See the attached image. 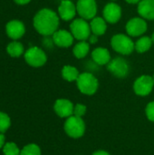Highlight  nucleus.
<instances>
[{
	"instance_id": "obj_1",
	"label": "nucleus",
	"mask_w": 154,
	"mask_h": 155,
	"mask_svg": "<svg viewBox=\"0 0 154 155\" xmlns=\"http://www.w3.org/2000/svg\"><path fill=\"white\" fill-rule=\"evenodd\" d=\"M60 17L58 14L49 8L39 10L34 17V29L44 36H50L58 30Z\"/></svg>"
},
{
	"instance_id": "obj_2",
	"label": "nucleus",
	"mask_w": 154,
	"mask_h": 155,
	"mask_svg": "<svg viewBox=\"0 0 154 155\" xmlns=\"http://www.w3.org/2000/svg\"><path fill=\"white\" fill-rule=\"evenodd\" d=\"M113 50L122 55H130L135 50V43L132 37L124 34H115L111 38Z\"/></svg>"
},
{
	"instance_id": "obj_3",
	"label": "nucleus",
	"mask_w": 154,
	"mask_h": 155,
	"mask_svg": "<svg viewBox=\"0 0 154 155\" xmlns=\"http://www.w3.org/2000/svg\"><path fill=\"white\" fill-rule=\"evenodd\" d=\"M76 85L82 94L86 95H93L98 90L99 82L92 73L84 72L80 74L78 79L76 80Z\"/></svg>"
},
{
	"instance_id": "obj_4",
	"label": "nucleus",
	"mask_w": 154,
	"mask_h": 155,
	"mask_svg": "<svg viewBox=\"0 0 154 155\" xmlns=\"http://www.w3.org/2000/svg\"><path fill=\"white\" fill-rule=\"evenodd\" d=\"M70 32L74 39L78 41H87L92 35L90 23L83 18H76L70 24Z\"/></svg>"
},
{
	"instance_id": "obj_5",
	"label": "nucleus",
	"mask_w": 154,
	"mask_h": 155,
	"mask_svg": "<svg viewBox=\"0 0 154 155\" xmlns=\"http://www.w3.org/2000/svg\"><path fill=\"white\" fill-rule=\"evenodd\" d=\"M64 131L72 138H80L84 134L85 124L82 117L72 115L64 123Z\"/></svg>"
},
{
	"instance_id": "obj_6",
	"label": "nucleus",
	"mask_w": 154,
	"mask_h": 155,
	"mask_svg": "<svg viewBox=\"0 0 154 155\" xmlns=\"http://www.w3.org/2000/svg\"><path fill=\"white\" fill-rule=\"evenodd\" d=\"M107 70L117 78H125L130 72L128 61L121 56L115 57L107 64Z\"/></svg>"
},
{
	"instance_id": "obj_7",
	"label": "nucleus",
	"mask_w": 154,
	"mask_h": 155,
	"mask_svg": "<svg viewBox=\"0 0 154 155\" xmlns=\"http://www.w3.org/2000/svg\"><path fill=\"white\" fill-rule=\"evenodd\" d=\"M77 15L85 20H92L97 15L98 6L96 0H78L76 3Z\"/></svg>"
},
{
	"instance_id": "obj_8",
	"label": "nucleus",
	"mask_w": 154,
	"mask_h": 155,
	"mask_svg": "<svg viewBox=\"0 0 154 155\" xmlns=\"http://www.w3.org/2000/svg\"><path fill=\"white\" fill-rule=\"evenodd\" d=\"M126 33L131 37H139L143 36L147 29H148V24L145 19H143L141 16L133 17L128 20L125 25Z\"/></svg>"
},
{
	"instance_id": "obj_9",
	"label": "nucleus",
	"mask_w": 154,
	"mask_h": 155,
	"mask_svg": "<svg viewBox=\"0 0 154 155\" xmlns=\"http://www.w3.org/2000/svg\"><path fill=\"white\" fill-rule=\"evenodd\" d=\"M25 59L29 65L33 67H41L46 63L47 56L41 48L33 46L26 50L25 54Z\"/></svg>"
},
{
	"instance_id": "obj_10",
	"label": "nucleus",
	"mask_w": 154,
	"mask_h": 155,
	"mask_svg": "<svg viewBox=\"0 0 154 155\" xmlns=\"http://www.w3.org/2000/svg\"><path fill=\"white\" fill-rule=\"evenodd\" d=\"M154 86L152 76L150 75H142L138 77L133 84L134 93L139 96H147L149 95Z\"/></svg>"
},
{
	"instance_id": "obj_11",
	"label": "nucleus",
	"mask_w": 154,
	"mask_h": 155,
	"mask_svg": "<svg viewBox=\"0 0 154 155\" xmlns=\"http://www.w3.org/2000/svg\"><path fill=\"white\" fill-rule=\"evenodd\" d=\"M122 7L115 2H109L105 5L103 10V17L111 25L118 23L122 17Z\"/></svg>"
},
{
	"instance_id": "obj_12",
	"label": "nucleus",
	"mask_w": 154,
	"mask_h": 155,
	"mask_svg": "<svg viewBox=\"0 0 154 155\" xmlns=\"http://www.w3.org/2000/svg\"><path fill=\"white\" fill-rule=\"evenodd\" d=\"M57 12L62 20L73 21L77 14L76 5H74L71 0H62L58 6Z\"/></svg>"
},
{
	"instance_id": "obj_13",
	"label": "nucleus",
	"mask_w": 154,
	"mask_h": 155,
	"mask_svg": "<svg viewBox=\"0 0 154 155\" xmlns=\"http://www.w3.org/2000/svg\"><path fill=\"white\" fill-rule=\"evenodd\" d=\"M52 39L54 45L62 48H67L73 45L74 37L73 36L70 31H66L64 29H58L52 35Z\"/></svg>"
},
{
	"instance_id": "obj_14",
	"label": "nucleus",
	"mask_w": 154,
	"mask_h": 155,
	"mask_svg": "<svg viewBox=\"0 0 154 155\" xmlns=\"http://www.w3.org/2000/svg\"><path fill=\"white\" fill-rule=\"evenodd\" d=\"M74 108L73 103L67 99H58L54 105L55 114L62 118H68L74 115Z\"/></svg>"
},
{
	"instance_id": "obj_15",
	"label": "nucleus",
	"mask_w": 154,
	"mask_h": 155,
	"mask_svg": "<svg viewBox=\"0 0 154 155\" xmlns=\"http://www.w3.org/2000/svg\"><path fill=\"white\" fill-rule=\"evenodd\" d=\"M92 59L93 62L97 64V65H107L110 61L112 60L111 58V54L110 51L105 48V47H96L93 50L92 52Z\"/></svg>"
},
{
	"instance_id": "obj_16",
	"label": "nucleus",
	"mask_w": 154,
	"mask_h": 155,
	"mask_svg": "<svg viewBox=\"0 0 154 155\" xmlns=\"http://www.w3.org/2000/svg\"><path fill=\"white\" fill-rule=\"evenodd\" d=\"M5 29H6V34L8 35V36L15 40L21 38L25 32L24 24L19 20H12L8 22Z\"/></svg>"
},
{
	"instance_id": "obj_17",
	"label": "nucleus",
	"mask_w": 154,
	"mask_h": 155,
	"mask_svg": "<svg viewBox=\"0 0 154 155\" xmlns=\"http://www.w3.org/2000/svg\"><path fill=\"white\" fill-rule=\"evenodd\" d=\"M137 12L145 20H154V0H141Z\"/></svg>"
},
{
	"instance_id": "obj_18",
	"label": "nucleus",
	"mask_w": 154,
	"mask_h": 155,
	"mask_svg": "<svg viewBox=\"0 0 154 155\" xmlns=\"http://www.w3.org/2000/svg\"><path fill=\"white\" fill-rule=\"evenodd\" d=\"M90 27L92 34L101 36L103 35L107 31V22L104 20L103 17L101 16H95L92 20H90Z\"/></svg>"
},
{
	"instance_id": "obj_19",
	"label": "nucleus",
	"mask_w": 154,
	"mask_h": 155,
	"mask_svg": "<svg viewBox=\"0 0 154 155\" xmlns=\"http://www.w3.org/2000/svg\"><path fill=\"white\" fill-rule=\"evenodd\" d=\"M90 51V44L88 41H79L73 47V54L77 59H83L87 56Z\"/></svg>"
},
{
	"instance_id": "obj_20",
	"label": "nucleus",
	"mask_w": 154,
	"mask_h": 155,
	"mask_svg": "<svg viewBox=\"0 0 154 155\" xmlns=\"http://www.w3.org/2000/svg\"><path fill=\"white\" fill-rule=\"evenodd\" d=\"M152 37L143 35L135 42V51L139 54H144L152 48Z\"/></svg>"
},
{
	"instance_id": "obj_21",
	"label": "nucleus",
	"mask_w": 154,
	"mask_h": 155,
	"mask_svg": "<svg viewBox=\"0 0 154 155\" xmlns=\"http://www.w3.org/2000/svg\"><path fill=\"white\" fill-rule=\"evenodd\" d=\"M80 75L78 69L72 65H64L62 69V76L67 82H76Z\"/></svg>"
},
{
	"instance_id": "obj_22",
	"label": "nucleus",
	"mask_w": 154,
	"mask_h": 155,
	"mask_svg": "<svg viewBox=\"0 0 154 155\" xmlns=\"http://www.w3.org/2000/svg\"><path fill=\"white\" fill-rule=\"evenodd\" d=\"M6 51L10 56L18 57L24 53V46L19 42H12L7 45Z\"/></svg>"
},
{
	"instance_id": "obj_23",
	"label": "nucleus",
	"mask_w": 154,
	"mask_h": 155,
	"mask_svg": "<svg viewBox=\"0 0 154 155\" xmlns=\"http://www.w3.org/2000/svg\"><path fill=\"white\" fill-rule=\"evenodd\" d=\"M20 155H41L40 147L34 143H30L25 145L22 150Z\"/></svg>"
},
{
	"instance_id": "obj_24",
	"label": "nucleus",
	"mask_w": 154,
	"mask_h": 155,
	"mask_svg": "<svg viewBox=\"0 0 154 155\" xmlns=\"http://www.w3.org/2000/svg\"><path fill=\"white\" fill-rule=\"evenodd\" d=\"M10 125H11L10 117L6 114L0 112V134L5 133L9 129Z\"/></svg>"
},
{
	"instance_id": "obj_25",
	"label": "nucleus",
	"mask_w": 154,
	"mask_h": 155,
	"mask_svg": "<svg viewBox=\"0 0 154 155\" xmlns=\"http://www.w3.org/2000/svg\"><path fill=\"white\" fill-rule=\"evenodd\" d=\"M3 153L5 155H20L21 151L15 143H6L3 147Z\"/></svg>"
},
{
	"instance_id": "obj_26",
	"label": "nucleus",
	"mask_w": 154,
	"mask_h": 155,
	"mask_svg": "<svg viewBox=\"0 0 154 155\" xmlns=\"http://www.w3.org/2000/svg\"><path fill=\"white\" fill-rule=\"evenodd\" d=\"M86 106L84 104H77L74 108V115L78 116V117H82L86 113Z\"/></svg>"
},
{
	"instance_id": "obj_27",
	"label": "nucleus",
	"mask_w": 154,
	"mask_h": 155,
	"mask_svg": "<svg viewBox=\"0 0 154 155\" xmlns=\"http://www.w3.org/2000/svg\"><path fill=\"white\" fill-rule=\"evenodd\" d=\"M145 112H146V116H147V118H148L151 122H153L154 123V101L148 104V105L146 106Z\"/></svg>"
},
{
	"instance_id": "obj_28",
	"label": "nucleus",
	"mask_w": 154,
	"mask_h": 155,
	"mask_svg": "<svg viewBox=\"0 0 154 155\" xmlns=\"http://www.w3.org/2000/svg\"><path fill=\"white\" fill-rule=\"evenodd\" d=\"M98 37H99V36H97V35L92 34V35H90V37L88 38L87 41L89 42L90 45H94V44H96V43L98 42Z\"/></svg>"
},
{
	"instance_id": "obj_29",
	"label": "nucleus",
	"mask_w": 154,
	"mask_h": 155,
	"mask_svg": "<svg viewBox=\"0 0 154 155\" xmlns=\"http://www.w3.org/2000/svg\"><path fill=\"white\" fill-rule=\"evenodd\" d=\"M5 137L3 134H0V149H2L4 147V145L5 144Z\"/></svg>"
},
{
	"instance_id": "obj_30",
	"label": "nucleus",
	"mask_w": 154,
	"mask_h": 155,
	"mask_svg": "<svg viewBox=\"0 0 154 155\" xmlns=\"http://www.w3.org/2000/svg\"><path fill=\"white\" fill-rule=\"evenodd\" d=\"M31 0H15V2L18 5H25L28 4Z\"/></svg>"
},
{
	"instance_id": "obj_31",
	"label": "nucleus",
	"mask_w": 154,
	"mask_h": 155,
	"mask_svg": "<svg viewBox=\"0 0 154 155\" xmlns=\"http://www.w3.org/2000/svg\"><path fill=\"white\" fill-rule=\"evenodd\" d=\"M93 155H110V153H108L105 151H97V152L93 153Z\"/></svg>"
},
{
	"instance_id": "obj_32",
	"label": "nucleus",
	"mask_w": 154,
	"mask_h": 155,
	"mask_svg": "<svg viewBox=\"0 0 154 155\" xmlns=\"http://www.w3.org/2000/svg\"><path fill=\"white\" fill-rule=\"evenodd\" d=\"M128 4L131 5H135V4H139L141 2V0H125Z\"/></svg>"
},
{
	"instance_id": "obj_33",
	"label": "nucleus",
	"mask_w": 154,
	"mask_h": 155,
	"mask_svg": "<svg viewBox=\"0 0 154 155\" xmlns=\"http://www.w3.org/2000/svg\"><path fill=\"white\" fill-rule=\"evenodd\" d=\"M151 37H152V43H153V45H154V32L152 33V36H151Z\"/></svg>"
},
{
	"instance_id": "obj_34",
	"label": "nucleus",
	"mask_w": 154,
	"mask_h": 155,
	"mask_svg": "<svg viewBox=\"0 0 154 155\" xmlns=\"http://www.w3.org/2000/svg\"><path fill=\"white\" fill-rule=\"evenodd\" d=\"M152 78H153V82H154V74H153V76H152Z\"/></svg>"
},
{
	"instance_id": "obj_35",
	"label": "nucleus",
	"mask_w": 154,
	"mask_h": 155,
	"mask_svg": "<svg viewBox=\"0 0 154 155\" xmlns=\"http://www.w3.org/2000/svg\"><path fill=\"white\" fill-rule=\"evenodd\" d=\"M112 1H116V0H112Z\"/></svg>"
}]
</instances>
